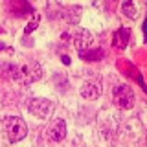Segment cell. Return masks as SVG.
<instances>
[{
	"instance_id": "6da1fadb",
	"label": "cell",
	"mask_w": 147,
	"mask_h": 147,
	"mask_svg": "<svg viewBox=\"0 0 147 147\" xmlns=\"http://www.w3.org/2000/svg\"><path fill=\"white\" fill-rule=\"evenodd\" d=\"M2 125H4V131H6L9 142H20L22 138L28 134L26 121L22 118H18V116H7V118H4Z\"/></svg>"
},
{
	"instance_id": "7a4b0ae2",
	"label": "cell",
	"mask_w": 147,
	"mask_h": 147,
	"mask_svg": "<svg viewBox=\"0 0 147 147\" xmlns=\"http://www.w3.org/2000/svg\"><path fill=\"white\" fill-rule=\"evenodd\" d=\"M112 98H114V105L118 109H131L134 105V94H132V88L127 85H118L112 92Z\"/></svg>"
},
{
	"instance_id": "3957f363",
	"label": "cell",
	"mask_w": 147,
	"mask_h": 147,
	"mask_svg": "<svg viewBox=\"0 0 147 147\" xmlns=\"http://www.w3.org/2000/svg\"><path fill=\"white\" fill-rule=\"evenodd\" d=\"M28 110L30 114H33L35 118H48L53 110V103L50 99H44V98H35L28 103Z\"/></svg>"
},
{
	"instance_id": "277c9868",
	"label": "cell",
	"mask_w": 147,
	"mask_h": 147,
	"mask_svg": "<svg viewBox=\"0 0 147 147\" xmlns=\"http://www.w3.org/2000/svg\"><path fill=\"white\" fill-rule=\"evenodd\" d=\"M42 77V68L39 63L30 61L20 66V83H35Z\"/></svg>"
},
{
	"instance_id": "5b68a950",
	"label": "cell",
	"mask_w": 147,
	"mask_h": 147,
	"mask_svg": "<svg viewBox=\"0 0 147 147\" xmlns=\"http://www.w3.org/2000/svg\"><path fill=\"white\" fill-rule=\"evenodd\" d=\"M64 136H66V123H64V119L61 118L52 119L48 123V127H46V138L52 142H61L64 140Z\"/></svg>"
},
{
	"instance_id": "8992f818",
	"label": "cell",
	"mask_w": 147,
	"mask_h": 147,
	"mask_svg": "<svg viewBox=\"0 0 147 147\" xmlns=\"http://www.w3.org/2000/svg\"><path fill=\"white\" fill-rule=\"evenodd\" d=\"M92 40H94V37H92V33H90L88 30L77 28V30L72 33V44L76 46L79 52H83V50H86V48H90Z\"/></svg>"
},
{
	"instance_id": "52a82bcc",
	"label": "cell",
	"mask_w": 147,
	"mask_h": 147,
	"mask_svg": "<svg viewBox=\"0 0 147 147\" xmlns=\"http://www.w3.org/2000/svg\"><path fill=\"white\" fill-rule=\"evenodd\" d=\"M81 96L85 99H98L101 96V86L99 83H94V81H88V83H83L81 86Z\"/></svg>"
},
{
	"instance_id": "ba28073f",
	"label": "cell",
	"mask_w": 147,
	"mask_h": 147,
	"mask_svg": "<svg viewBox=\"0 0 147 147\" xmlns=\"http://www.w3.org/2000/svg\"><path fill=\"white\" fill-rule=\"evenodd\" d=\"M0 74H2V77H6V79L20 81V66H17V64H13V63L0 64Z\"/></svg>"
},
{
	"instance_id": "9c48e42d",
	"label": "cell",
	"mask_w": 147,
	"mask_h": 147,
	"mask_svg": "<svg viewBox=\"0 0 147 147\" xmlns=\"http://www.w3.org/2000/svg\"><path fill=\"white\" fill-rule=\"evenodd\" d=\"M9 9H11V13H15L17 17H26V15H30L31 6L26 0H9Z\"/></svg>"
},
{
	"instance_id": "30bf717a",
	"label": "cell",
	"mask_w": 147,
	"mask_h": 147,
	"mask_svg": "<svg viewBox=\"0 0 147 147\" xmlns=\"http://www.w3.org/2000/svg\"><path fill=\"white\" fill-rule=\"evenodd\" d=\"M127 39H129V30L127 28H121V30H118L116 33H114V44L119 46V48H125Z\"/></svg>"
},
{
	"instance_id": "8fae6325",
	"label": "cell",
	"mask_w": 147,
	"mask_h": 147,
	"mask_svg": "<svg viewBox=\"0 0 147 147\" xmlns=\"http://www.w3.org/2000/svg\"><path fill=\"white\" fill-rule=\"evenodd\" d=\"M79 55H81V59H85V61H99L101 57H103V52L101 50H90L88 48V52H79Z\"/></svg>"
},
{
	"instance_id": "7c38bea8",
	"label": "cell",
	"mask_w": 147,
	"mask_h": 147,
	"mask_svg": "<svg viewBox=\"0 0 147 147\" xmlns=\"http://www.w3.org/2000/svg\"><path fill=\"white\" fill-rule=\"evenodd\" d=\"M121 11H123V15H125V17L134 18L136 17V6H134V2H132V0H123Z\"/></svg>"
},
{
	"instance_id": "4fadbf2b",
	"label": "cell",
	"mask_w": 147,
	"mask_h": 147,
	"mask_svg": "<svg viewBox=\"0 0 147 147\" xmlns=\"http://www.w3.org/2000/svg\"><path fill=\"white\" fill-rule=\"evenodd\" d=\"M39 20H40V17H39V15H37V13H35V15H33V18H31V20L28 22V26H26V30H24L26 33H31V31H33L35 28L39 26Z\"/></svg>"
},
{
	"instance_id": "5bb4252c",
	"label": "cell",
	"mask_w": 147,
	"mask_h": 147,
	"mask_svg": "<svg viewBox=\"0 0 147 147\" xmlns=\"http://www.w3.org/2000/svg\"><path fill=\"white\" fill-rule=\"evenodd\" d=\"M61 61H63V64H70V57H68V55H63Z\"/></svg>"
},
{
	"instance_id": "9a60e30c",
	"label": "cell",
	"mask_w": 147,
	"mask_h": 147,
	"mask_svg": "<svg viewBox=\"0 0 147 147\" xmlns=\"http://www.w3.org/2000/svg\"><path fill=\"white\" fill-rule=\"evenodd\" d=\"M144 33H145V39H147V18H145V22H144Z\"/></svg>"
},
{
	"instance_id": "2e32d148",
	"label": "cell",
	"mask_w": 147,
	"mask_h": 147,
	"mask_svg": "<svg viewBox=\"0 0 147 147\" xmlns=\"http://www.w3.org/2000/svg\"><path fill=\"white\" fill-rule=\"evenodd\" d=\"M4 48H6V46H4V44H2V42H0V50H4Z\"/></svg>"
}]
</instances>
